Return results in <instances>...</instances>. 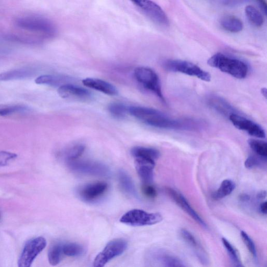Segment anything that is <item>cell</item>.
Segmentation results:
<instances>
[{"label": "cell", "instance_id": "ffe728a7", "mask_svg": "<svg viewBox=\"0 0 267 267\" xmlns=\"http://www.w3.org/2000/svg\"><path fill=\"white\" fill-rule=\"evenodd\" d=\"M35 74V71L30 68L13 70L0 74V81H9L29 78Z\"/></svg>", "mask_w": 267, "mask_h": 267}, {"label": "cell", "instance_id": "4dcf8cb0", "mask_svg": "<svg viewBox=\"0 0 267 267\" xmlns=\"http://www.w3.org/2000/svg\"><path fill=\"white\" fill-rule=\"evenodd\" d=\"M128 108L124 104L118 103L111 104L108 110L112 115L116 118H124L128 112Z\"/></svg>", "mask_w": 267, "mask_h": 267}, {"label": "cell", "instance_id": "5b68a950", "mask_svg": "<svg viewBox=\"0 0 267 267\" xmlns=\"http://www.w3.org/2000/svg\"><path fill=\"white\" fill-rule=\"evenodd\" d=\"M162 220V216L160 213H149L136 209L123 215L120 221L130 226L142 227L157 224Z\"/></svg>", "mask_w": 267, "mask_h": 267}, {"label": "cell", "instance_id": "cb8c5ba5", "mask_svg": "<svg viewBox=\"0 0 267 267\" xmlns=\"http://www.w3.org/2000/svg\"><path fill=\"white\" fill-rule=\"evenodd\" d=\"M235 187L236 185L232 180L225 179L221 183L219 189L213 194V197L216 200L225 198L233 192Z\"/></svg>", "mask_w": 267, "mask_h": 267}, {"label": "cell", "instance_id": "b9f144b4", "mask_svg": "<svg viewBox=\"0 0 267 267\" xmlns=\"http://www.w3.org/2000/svg\"><path fill=\"white\" fill-rule=\"evenodd\" d=\"M261 92H262V95H263V96L265 98H267V89L266 88L262 89V90H261Z\"/></svg>", "mask_w": 267, "mask_h": 267}, {"label": "cell", "instance_id": "7402d4cb", "mask_svg": "<svg viewBox=\"0 0 267 267\" xmlns=\"http://www.w3.org/2000/svg\"><path fill=\"white\" fill-rule=\"evenodd\" d=\"M221 25L225 30L231 33H239L243 29L242 21L233 16H227L222 18L221 20Z\"/></svg>", "mask_w": 267, "mask_h": 267}, {"label": "cell", "instance_id": "74e56055", "mask_svg": "<svg viewBox=\"0 0 267 267\" xmlns=\"http://www.w3.org/2000/svg\"><path fill=\"white\" fill-rule=\"evenodd\" d=\"M256 1L261 5L265 14L267 13V2L266 0H256Z\"/></svg>", "mask_w": 267, "mask_h": 267}, {"label": "cell", "instance_id": "d6986e66", "mask_svg": "<svg viewBox=\"0 0 267 267\" xmlns=\"http://www.w3.org/2000/svg\"><path fill=\"white\" fill-rule=\"evenodd\" d=\"M207 103L214 110L227 117L235 112L234 108L225 99L221 97L212 96L208 98Z\"/></svg>", "mask_w": 267, "mask_h": 267}, {"label": "cell", "instance_id": "5bb4252c", "mask_svg": "<svg viewBox=\"0 0 267 267\" xmlns=\"http://www.w3.org/2000/svg\"><path fill=\"white\" fill-rule=\"evenodd\" d=\"M107 184L104 182H97L86 184L79 191V196L86 201H94L106 193Z\"/></svg>", "mask_w": 267, "mask_h": 267}, {"label": "cell", "instance_id": "44dd1931", "mask_svg": "<svg viewBox=\"0 0 267 267\" xmlns=\"http://www.w3.org/2000/svg\"><path fill=\"white\" fill-rule=\"evenodd\" d=\"M119 180L121 189L129 196L138 197L135 186L132 179L127 173L124 170H120L119 172Z\"/></svg>", "mask_w": 267, "mask_h": 267}, {"label": "cell", "instance_id": "603a6c76", "mask_svg": "<svg viewBox=\"0 0 267 267\" xmlns=\"http://www.w3.org/2000/svg\"><path fill=\"white\" fill-rule=\"evenodd\" d=\"M131 154L134 158H145L155 161L160 156V151L155 148L139 146L133 148Z\"/></svg>", "mask_w": 267, "mask_h": 267}, {"label": "cell", "instance_id": "ba28073f", "mask_svg": "<svg viewBox=\"0 0 267 267\" xmlns=\"http://www.w3.org/2000/svg\"><path fill=\"white\" fill-rule=\"evenodd\" d=\"M68 164L71 171L79 174L104 177L110 175L109 168L98 162L76 160L68 161Z\"/></svg>", "mask_w": 267, "mask_h": 267}, {"label": "cell", "instance_id": "ab89813d", "mask_svg": "<svg viewBox=\"0 0 267 267\" xmlns=\"http://www.w3.org/2000/svg\"><path fill=\"white\" fill-rule=\"evenodd\" d=\"M267 197L266 191H261L259 192L257 195V198L259 200H264Z\"/></svg>", "mask_w": 267, "mask_h": 267}, {"label": "cell", "instance_id": "e0dca14e", "mask_svg": "<svg viewBox=\"0 0 267 267\" xmlns=\"http://www.w3.org/2000/svg\"><path fill=\"white\" fill-rule=\"evenodd\" d=\"M182 239L194 250L199 261L204 265L208 263V258L204 249L201 246L195 237L189 231L182 229L180 231Z\"/></svg>", "mask_w": 267, "mask_h": 267}, {"label": "cell", "instance_id": "9a60e30c", "mask_svg": "<svg viewBox=\"0 0 267 267\" xmlns=\"http://www.w3.org/2000/svg\"><path fill=\"white\" fill-rule=\"evenodd\" d=\"M59 95L63 98L86 99L90 97V92L81 87L71 84L60 86Z\"/></svg>", "mask_w": 267, "mask_h": 267}, {"label": "cell", "instance_id": "d6a6232c", "mask_svg": "<svg viewBox=\"0 0 267 267\" xmlns=\"http://www.w3.org/2000/svg\"><path fill=\"white\" fill-rule=\"evenodd\" d=\"M28 110L27 107L20 105L0 106V116H5L13 113L25 112Z\"/></svg>", "mask_w": 267, "mask_h": 267}, {"label": "cell", "instance_id": "9c48e42d", "mask_svg": "<svg viewBox=\"0 0 267 267\" xmlns=\"http://www.w3.org/2000/svg\"><path fill=\"white\" fill-rule=\"evenodd\" d=\"M149 18L156 23L168 26L170 25L167 14L161 7L152 0H130Z\"/></svg>", "mask_w": 267, "mask_h": 267}, {"label": "cell", "instance_id": "30bf717a", "mask_svg": "<svg viewBox=\"0 0 267 267\" xmlns=\"http://www.w3.org/2000/svg\"><path fill=\"white\" fill-rule=\"evenodd\" d=\"M47 246L44 237H38L28 241L25 244L18 262L19 267H30L34 260Z\"/></svg>", "mask_w": 267, "mask_h": 267}, {"label": "cell", "instance_id": "1f68e13d", "mask_svg": "<svg viewBox=\"0 0 267 267\" xmlns=\"http://www.w3.org/2000/svg\"><path fill=\"white\" fill-rule=\"evenodd\" d=\"M222 242L234 265L237 267L243 266L237 251L233 247V245L226 239L225 238H222Z\"/></svg>", "mask_w": 267, "mask_h": 267}, {"label": "cell", "instance_id": "83f0119b", "mask_svg": "<svg viewBox=\"0 0 267 267\" xmlns=\"http://www.w3.org/2000/svg\"><path fill=\"white\" fill-rule=\"evenodd\" d=\"M249 145L255 154L261 157L267 159V144L265 141L255 139L248 141Z\"/></svg>", "mask_w": 267, "mask_h": 267}, {"label": "cell", "instance_id": "ac0fdd59", "mask_svg": "<svg viewBox=\"0 0 267 267\" xmlns=\"http://www.w3.org/2000/svg\"><path fill=\"white\" fill-rule=\"evenodd\" d=\"M155 263L164 267H185L184 263L178 258L171 255L162 250H155L150 254Z\"/></svg>", "mask_w": 267, "mask_h": 267}, {"label": "cell", "instance_id": "6da1fadb", "mask_svg": "<svg viewBox=\"0 0 267 267\" xmlns=\"http://www.w3.org/2000/svg\"><path fill=\"white\" fill-rule=\"evenodd\" d=\"M128 112L147 125L165 129H190L197 127V123L191 120L172 119L161 111L143 107H130Z\"/></svg>", "mask_w": 267, "mask_h": 267}, {"label": "cell", "instance_id": "277c9868", "mask_svg": "<svg viewBox=\"0 0 267 267\" xmlns=\"http://www.w3.org/2000/svg\"><path fill=\"white\" fill-rule=\"evenodd\" d=\"M163 66L165 70L169 71L196 77L207 82L211 81L212 76L208 72L189 61L181 60H168L164 62Z\"/></svg>", "mask_w": 267, "mask_h": 267}, {"label": "cell", "instance_id": "d590c367", "mask_svg": "<svg viewBox=\"0 0 267 267\" xmlns=\"http://www.w3.org/2000/svg\"><path fill=\"white\" fill-rule=\"evenodd\" d=\"M18 157L16 154L8 152V151H1L0 152V167L5 166L11 160Z\"/></svg>", "mask_w": 267, "mask_h": 267}, {"label": "cell", "instance_id": "2e32d148", "mask_svg": "<svg viewBox=\"0 0 267 267\" xmlns=\"http://www.w3.org/2000/svg\"><path fill=\"white\" fill-rule=\"evenodd\" d=\"M82 83L88 88L103 92L106 95L114 96L118 93L117 89L114 85L102 79L88 78L84 79Z\"/></svg>", "mask_w": 267, "mask_h": 267}, {"label": "cell", "instance_id": "f1b7e54d", "mask_svg": "<svg viewBox=\"0 0 267 267\" xmlns=\"http://www.w3.org/2000/svg\"><path fill=\"white\" fill-rule=\"evenodd\" d=\"M64 78L56 75H41L35 79V83L38 85L56 86L64 83Z\"/></svg>", "mask_w": 267, "mask_h": 267}, {"label": "cell", "instance_id": "4316f807", "mask_svg": "<svg viewBox=\"0 0 267 267\" xmlns=\"http://www.w3.org/2000/svg\"><path fill=\"white\" fill-rule=\"evenodd\" d=\"M85 249L82 245L75 243L63 244L62 251L64 255L69 257H78L84 254Z\"/></svg>", "mask_w": 267, "mask_h": 267}, {"label": "cell", "instance_id": "f546056e", "mask_svg": "<svg viewBox=\"0 0 267 267\" xmlns=\"http://www.w3.org/2000/svg\"><path fill=\"white\" fill-rule=\"evenodd\" d=\"M85 147L82 144H76L65 151L64 156L68 161L77 160L84 153Z\"/></svg>", "mask_w": 267, "mask_h": 267}, {"label": "cell", "instance_id": "d4e9b609", "mask_svg": "<svg viewBox=\"0 0 267 267\" xmlns=\"http://www.w3.org/2000/svg\"><path fill=\"white\" fill-rule=\"evenodd\" d=\"M245 14L250 22L256 27H261L264 23L263 16L254 6L248 5L245 9Z\"/></svg>", "mask_w": 267, "mask_h": 267}, {"label": "cell", "instance_id": "7a4b0ae2", "mask_svg": "<svg viewBox=\"0 0 267 267\" xmlns=\"http://www.w3.org/2000/svg\"><path fill=\"white\" fill-rule=\"evenodd\" d=\"M207 62L209 66L218 69L223 73L237 79L246 78L249 71V66L246 63L221 53L214 54L208 59Z\"/></svg>", "mask_w": 267, "mask_h": 267}, {"label": "cell", "instance_id": "60d3db41", "mask_svg": "<svg viewBox=\"0 0 267 267\" xmlns=\"http://www.w3.org/2000/svg\"><path fill=\"white\" fill-rule=\"evenodd\" d=\"M250 198V196L248 194H242L240 196V200L245 202L249 200Z\"/></svg>", "mask_w": 267, "mask_h": 267}, {"label": "cell", "instance_id": "e575fe53", "mask_svg": "<svg viewBox=\"0 0 267 267\" xmlns=\"http://www.w3.org/2000/svg\"><path fill=\"white\" fill-rule=\"evenodd\" d=\"M241 236L244 244L246 245L252 256H253L255 259H257V252L254 242L252 241L251 238L246 232L242 231Z\"/></svg>", "mask_w": 267, "mask_h": 267}, {"label": "cell", "instance_id": "484cf974", "mask_svg": "<svg viewBox=\"0 0 267 267\" xmlns=\"http://www.w3.org/2000/svg\"><path fill=\"white\" fill-rule=\"evenodd\" d=\"M62 244L57 243L50 249L48 252V260L50 265L55 266L58 265L62 257Z\"/></svg>", "mask_w": 267, "mask_h": 267}, {"label": "cell", "instance_id": "3957f363", "mask_svg": "<svg viewBox=\"0 0 267 267\" xmlns=\"http://www.w3.org/2000/svg\"><path fill=\"white\" fill-rule=\"evenodd\" d=\"M16 25L21 30L35 33L45 38H52L56 34L54 24L49 19L37 16H25L18 18Z\"/></svg>", "mask_w": 267, "mask_h": 267}, {"label": "cell", "instance_id": "8fae6325", "mask_svg": "<svg viewBox=\"0 0 267 267\" xmlns=\"http://www.w3.org/2000/svg\"><path fill=\"white\" fill-rule=\"evenodd\" d=\"M229 119L236 128L247 132L249 135L258 139H263L266 138L264 128L254 121L237 113L231 114Z\"/></svg>", "mask_w": 267, "mask_h": 267}, {"label": "cell", "instance_id": "52a82bcc", "mask_svg": "<svg viewBox=\"0 0 267 267\" xmlns=\"http://www.w3.org/2000/svg\"><path fill=\"white\" fill-rule=\"evenodd\" d=\"M127 243L124 239H115L108 243L104 249L96 257L93 262L95 267H103L114 258L121 255L127 248Z\"/></svg>", "mask_w": 267, "mask_h": 267}, {"label": "cell", "instance_id": "836d02e7", "mask_svg": "<svg viewBox=\"0 0 267 267\" xmlns=\"http://www.w3.org/2000/svg\"><path fill=\"white\" fill-rule=\"evenodd\" d=\"M267 159L263 158L257 155H251L249 156L245 162V167L249 169H252L259 167L262 164L266 162Z\"/></svg>", "mask_w": 267, "mask_h": 267}, {"label": "cell", "instance_id": "4fadbf2b", "mask_svg": "<svg viewBox=\"0 0 267 267\" xmlns=\"http://www.w3.org/2000/svg\"><path fill=\"white\" fill-rule=\"evenodd\" d=\"M135 168L142 181L147 184L153 182L155 161L150 159L135 158Z\"/></svg>", "mask_w": 267, "mask_h": 267}, {"label": "cell", "instance_id": "8d00e7d4", "mask_svg": "<svg viewBox=\"0 0 267 267\" xmlns=\"http://www.w3.org/2000/svg\"><path fill=\"white\" fill-rule=\"evenodd\" d=\"M142 192L144 196L150 199L155 198L157 196L156 189L150 184L145 183L142 185Z\"/></svg>", "mask_w": 267, "mask_h": 267}, {"label": "cell", "instance_id": "8992f818", "mask_svg": "<svg viewBox=\"0 0 267 267\" xmlns=\"http://www.w3.org/2000/svg\"><path fill=\"white\" fill-rule=\"evenodd\" d=\"M134 76L137 81L143 88L153 92L163 103H165L160 78L153 70L143 67L137 68L134 71Z\"/></svg>", "mask_w": 267, "mask_h": 267}, {"label": "cell", "instance_id": "f35d334b", "mask_svg": "<svg viewBox=\"0 0 267 267\" xmlns=\"http://www.w3.org/2000/svg\"><path fill=\"white\" fill-rule=\"evenodd\" d=\"M267 201L263 202L261 204V206H260V211L263 213V214H267Z\"/></svg>", "mask_w": 267, "mask_h": 267}, {"label": "cell", "instance_id": "7c38bea8", "mask_svg": "<svg viewBox=\"0 0 267 267\" xmlns=\"http://www.w3.org/2000/svg\"><path fill=\"white\" fill-rule=\"evenodd\" d=\"M166 192L168 196L175 202V203L183 210L188 214L192 218L198 223L201 226L207 228L205 222L202 219L198 214L194 210L189 203V201L185 198L182 194L176 190L167 187L166 188Z\"/></svg>", "mask_w": 267, "mask_h": 267}]
</instances>
